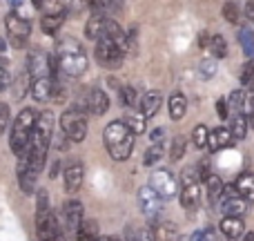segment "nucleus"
<instances>
[{
    "label": "nucleus",
    "mask_w": 254,
    "mask_h": 241,
    "mask_svg": "<svg viewBox=\"0 0 254 241\" xmlns=\"http://www.w3.org/2000/svg\"><path fill=\"white\" fill-rule=\"evenodd\" d=\"M252 80H254V61H248L241 70V83L246 85V87H250Z\"/></svg>",
    "instance_id": "ea45409f"
},
{
    "label": "nucleus",
    "mask_w": 254,
    "mask_h": 241,
    "mask_svg": "<svg viewBox=\"0 0 254 241\" xmlns=\"http://www.w3.org/2000/svg\"><path fill=\"white\" fill-rule=\"evenodd\" d=\"M36 112L31 107H25L20 114L16 116L11 125V136H9V148L16 157H20L27 148H29V141H31V134H34V127H36Z\"/></svg>",
    "instance_id": "7ed1b4c3"
},
{
    "label": "nucleus",
    "mask_w": 254,
    "mask_h": 241,
    "mask_svg": "<svg viewBox=\"0 0 254 241\" xmlns=\"http://www.w3.org/2000/svg\"><path fill=\"white\" fill-rule=\"evenodd\" d=\"M223 16L228 22H239V7L234 2H225L223 4Z\"/></svg>",
    "instance_id": "a19ab883"
},
{
    "label": "nucleus",
    "mask_w": 254,
    "mask_h": 241,
    "mask_svg": "<svg viewBox=\"0 0 254 241\" xmlns=\"http://www.w3.org/2000/svg\"><path fill=\"white\" fill-rule=\"evenodd\" d=\"M4 27H7V36H9V43L13 45L16 49H22L27 45V38L31 34V22L20 18L18 13L9 11L4 16Z\"/></svg>",
    "instance_id": "39448f33"
},
{
    "label": "nucleus",
    "mask_w": 254,
    "mask_h": 241,
    "mask_svg": "<svg viewBox=\"0 0 254 241\" xmlns=\"http://www.w3.org/2000/svg\"><path fill=\"white\" fill-rule=\"evenodd\" d=\"M149 188H152L161 199H172L176 192H179V181H176V176L172 174L170 170L158 167V170H154L152 176H149Z\"/></svg>",
    "instance_id": "0eeeda50"
},
{
    "label": "nucleus",
    "mask_w": 254,
    "mask_h": 241,
    "mask_svg": "<svg viewBox=\"0 0 254 241\" xmlns=\"http://www.w3.org/2000/svg\"><path fill=\"white\" fill-rule=\"evenodd\" d=\"M87 114L78 112L76 107H69V110L63 112L61 116V130L63 134L67 136V141L71 143H83L85 136H87Z\"/></svg>",
    "instance_id": "20e7f679"
},
{
    "label": "nucleus",
    "mask_w": 254,
    "mask_h": 241,
    "mask_svg": "<svg viewBox=\"0 0 254 241\" xmlns=\"http://www.w3.org/2000/svg\"><path fill=\"white\" fill-rule=\"evenodd\" d=\"M134 141H136V136L127 130V125L123 121H112L103 130V143H105V150L110 152V157L114 161H125V159L131 157Z\"/></svg>",
    "instance_id": "f03ea898"
},
{
    "label": "nucleus",
    "mask_w": 254,
    "mask_h": 241,
    "mask_svg": "<svg viewBox=\"0 0 254 241\" xmlns=\"http://www.w3.org/2000/svg\"><path fill=\"white\" fill-rule=\"evenodd\" d=\"M52 210V206H49V194L47 190L38 188V194H36V215H45V212Z\"/></svg>",
    "instance_id": "e433bc0d"
},
{
    "label": "nucleus",
    "mask_w": 254,
    "mask_h": 241,
    "mask_svg": "<svg viewBox=\"0 0 254 241\" xmlns=\"http://www.w3.org/2000/svg\"><path fill=\"white\" fill-rule=\"evenodd\" d=\"M63 176H65V188L67 192H78L80 185H83V179H85V170H83V163L80 161H69L63 170Z\"/></svg>",
    "instance_id": "ddd939ff"
},
{
    "label": "nucleus",
    "mask_w": 254,
    "mask_h": 241,
    "mask_svg": "<svg viewBox=\"0 0 254 241\" xmlns=\"http://www.w3.org/2000/svg\"><path fill=\"white\" fill-rule=\"evenodd\" d=\"M7 85V72H4V65L0 63V89Z\"/></svg>",
    "instance_id": "8fccbe9b"
},
{
    "label": "nucleus",
    "mask_w": 254,
    "mask_h": 241,
    "mask_svg": "<svg viewBox=\"0 0 254 241\" xmlns=\"http://www.w3.org/2000/svg\"><path fill=\"white\" fill-rule=\"evenodd\" d=\"M54 61L58 65V72L67 76H80L87 72V54H85L83 45L76 38H63L58 40L56 52H54Z\"/></svg>",
    "instance_id": "f257e3e1"
},
{
    "label": "nucleus",
    "mask_w": 254,
    "mask_h": 241,
    "mask_svg": "<svg viewBox=\"0 0 254 241\" xmlns=\"http://www.w3.org/2000/svg\"><path fill=\"white\" fill-rule=\"evenodd\" d=\"M129 241H152V233H147V230H143V233H134V237Z\"/></svg>",
    "instance_id": "de8ad7c7"
},
{
    "label": "nucleus",
    "mask_w": 254,
    "mask_h": 241,
    "mask_svg": "<svg viewBox=\"0 0 254 241\" xmlns=\"http://www.w3.org/2000/svg\"><path fill=\"white\" fill-rule=\"evenodd\" d=\"M196 43H198V47H207V45H210V36L207 34H201L196 38Z\"/></svg>",
    "instance_id": "09e8293b"
},
{
    "label": "nucleus",
    "mask_w": 254,
    "mask_h": 241,
    "mask_svg": "<svg viewBox=\"0 0 254 241\" xmlns=\"http://www.w3.org/2000/svg\"><path fill=\"white\" fill-rule=\"evenodd\" d=\"M185 148H188V139L185 136H174V141H172V148H170V159L172 161H179V159H183L185 154Z\"/></svg>",
    "instance_id": "7c9ffc66"
},
{
    "label": "nucleus",
    "mask_w": 254,
    "mask_h": 241,
    "mask_svg": "<svg viewBox=\"0 0 254 241\" xmlns=\"http://www.w3.org/2000/svg\"><path fill=\"white\" fill-rule=\"evenodd\" d=\"M85 101H87V112L94 116H103L110 110V96H107L103 89H92Z\"/></svg>",
    "instance_id": "4468645a"
},
{
    "label": "nucleus",
    "mask_w": 254,
    "mask_h": 241,
    "mask_svg": "<svg viewBox=\"0 0 254 241\" xmlns=\"http://www.w3.org/2000/svg\"><path fill=\"white\" fill-rule=\"evenodd\" d=\"M234 197H239V192H237V188H234V183H230V185H223V192H221V201H230V199H234Z\"/></svg>",
    "instance_id": "37998d69"
},
{
    "label": "nucleus",
    "mask_w": 254,
    "mask_h": 241,
    "mask_svg": "<svg viewBox=\"0 0 254 241\" xmlns=\"http://www.w3.org/2000/svg\"><path fill=\"white\" fill-rule=\"evenodd\" d=\"M230 107H232V114H243V107H246V94L243 89H234L228 98Z\"/></svg>",
    "instance_id": "473e14b6"
},
{
    "label": "nucleus",
    "mask_w": 254,
    "mask_h": 241,
    "mask_svg": "<svg viewBox=\"0 0 254 241\" xmlns=\"http://www.w3.org/2000/svg\"><path fill=\"white\" fill-rule=\"evenodd\" d=\"M198 201H201V188H198V183L183 185V188H181V206L183 208L192 210V208L198 206Z\"/></svg>",
    "instance_id": "4be33fe9"
},
{
    "label": "nucleus",
    "mask_w": 254,
    "mask_h": 241,
    "mask_svg": "<svg viewBox=\"0 0 254 241\" xmlns=\"http://www.w3.org/2000/svg\"><path fill=\"white\" fill-rule=\"evenodd\" d=\"M205 190H207V199H210V203L214 206V203L221 199V192H223V181H221L216 174H210V179L205 181Z\"/></svg>",
    "instance_id": "c85d7f7f"
},
{
    "label": "nucleus",
    "mask_w": 254,
    "mask_h": 241,
    "mask_svg": "<svg viewBox=\"0 0 254 241\" xmlns=\"http://www.w3.org/2000/svg\"><path fill=\"white\" fill-rule=\"evenodd\" d=\"M163 159V143H156V145H149L147 152H145L143 157V163L145 165H154V163H158Z\"/></svg>",
    "instance_id": "72a5a7b5"
},
{
    "label": "nucleus",
    "mask_w": 254,
    "mask_h": 241,
    "mask_svg": "<svg viewBox=\"0 0 254 241\" xmlns=\"http://www.w3.org/2000/svg\"><path fill=\"white\" fill-rule=\"evenodd\" d=\"M207 139H210V130H207L205 125H196L192 130V143H194V148H196V150L205 148Z\"/></svg>",
    "instance_id": "2f4dec72"
},
{
    "label": "nucleus",
    "mask_w": 254,
    "mask_h": 241,
    "mask_svg": "<svg viewBox=\"0 0 254 241\" xmlns=\"http://www.w3.org/2000/svg\"><path fill=\"white\" fill-rule=\"evenodd\" d=\"M248 125L254 127V114H248Z\"/></svg>",
    "instance_id": "5fc2aeb1"
},
{
    "label": "nucleus",
    "mask_w": 254,
    "mask_h": 241,
    "mask_svg": "<svg viewBox=\"0 0 254 241\" xmlns=\"http://www.w3.org/2000/svg\"><path fill=\"white\" fill-rule=\"evenodd\" d=\"M52 92H54V80H52V76H45V79H36V80H31V85H29L31 98H34V101H38V103H43V101H47V98H52Z\"/></svg>",
    "instance_id": "2eb2a0df"
},
{
    "label": "nucleus",
    "mask_w": 254,
    "mask_h": 241,
    "mask_svg": "<svg viewBox=\"0 0 254 241\" xmlns=\"http://www.w3.org/2000/svg\"><path fill=\"white\" fill-rule=\"evenodd\" d=\"M161 105H163V94L161 92H147L143 98H140L138 112L145 116V119H154L156 112L161 110Z\"/></svg>",
    "instance_id": "dca6fc26"
},
{
    "label": "nucleus",
    "mask_w": 254,
    "mask_h": 241,
    "mask_svg": "<svg viewBox=\"0 0 254 241\" xmlns=\"http://www.w3.org/2000/svg\"><path fill=\"white\" fill-rule=\"evenodd\" d=\"M221 210L225 212V217H239V219H241L248 212V201L241 197H234V199H230V201H225Z\"/></svg>",
    "instance_id": "393cba45"
},
{
    "label": "nucleus",
    "mask_w": 254,
    "mask_h": 241,
    "mask_svg": "<svg viewBox=\"0 0 254 241\" xmlns=\"http://www.w3.org/2000/svg\"><path fill=\"white\" fill-rule=\"evenodd\" d=\"M123 123L127 125V130H129L131 134H143L145 127H147V119H145L140 112H127Z\"/></svg>",
    "instance_id": "bb28decb"
},
{
    "label": "nucleus",
    "mask_w": 254,
    "mask_h": 241,
    "mask_svg": "<svg viewBox=\"0 0 254 241\" xmlns=\"http://www.w3.org/2000/svg\"><path fill=\"white\" fill-rule=\"evenodd\" d=\"M216 112H219L221 119H230V112H228V98H219V101H216Z\"/></svg>",
    "instance_id": "c03bdc74"
},
{
    "label": "nucleus",
    "mask_w": 254,
    "mask_h": 241,
    "mask_svg": "<svg viewBox=\"0 0 254 241\" xmlns=\"http://www.w3.org/2000/svg\"><path fill=\"white\" fill-rule=\"evenodd\" d=\"M105 241H123V239H119V237H110V239H105Z\"/></svg>",
    "instance_id": "4d7b16f0"
},
{
    "label": "nucleus",
    "mask_w": 254,
    "mask_h": 241,
    "mask_svg": "<svg viewBox=\"0 0 254 241\" xmlns=\"http://www.w3.org/2000/svg\"><path fill=\"white\" fill-rule=\"evenodd\" d=\"M138 206H140V212H143L145 217H149V219H154V217L161 212V206H163V199L158 197L156 192H154L149 185H143V188L138 190Z\"/></svg>",
    "instance_id": "9b49d317"
},
{
    "label": "nucleus",
    "mask_w": 254,
    "mask_h": 241,
    "mask_svg": "<svg viewBox=\"0 0 254 241\" xmlns=\"http://www.w3.org/2000/svg\"><path fill=\"white\" fill-rule=\"evenodd\" d=\"M27 74L31 80L52 76V56H47L43 49H31L27 56Z\"/></svg>",
    "instance_id": "1a4fd4ad"
},
{
    "label": "nucleus",
    "mask_w": 254,
    "mask_h": 241,
    "mask_svg": "<svg viewBox=\"0 0 254 241\" xmlns=\"http://www.w3.org/2000/svg\"><path fill=\"white\" fill-rule=\"evenodd\" d=\"M65 22V13H56V16H43L40 18V29L47 36H54Z\"/></svg>",
    "instance_id": "cd10ccee"
},
{
    "label": "nucleus",
    "mask_w": 254,
    "mask_h": 241,
    "mask_svg": "<svg viewBox=\"0 0 254 241\" xmlns=\"http://www.w3.org/2000/svg\"><path fill=\"white\" fill-rule=\"evenodd\" d=\"M210 52L214 54V61L216 58H225L228 56V43H225V38L221 34H214V36H210Z\"/></svg>",
    "instance_id": "c756f323"
},
{
    "label": "nucleus",
    "mask_w": 254,
    "mask_h": 241,
    "mask_svg": "<svg viewBox=\"0 0 254 241\" xmlns=\"http://www.w3.org/2000/svg\"><path fill=\"white\" fill-rule=\"evenodd\" d=\"M18 185H20V190L25 194H31L36 190V181H38V174H36L34 170L29 167V157H27V150L18 157Z\"/></svg>",
    "instance_id": "9d476101"
},
{
    "label": "nucleus",
    "mask_w": 254,
    "mask_h": 241,
    "mask_svg": "<svg viewBox=\"0 0 254 241\" xmlns=\"http://www.w3.org/2000/svg\"><path fill=\"white\" fill-rule=\"evenodd\" d=\"M246 13H248V18L254 22V2H248L246 4Z\"/></svg>",
    "instance_id": "3c124183"
},
{
    "label": "nucleus",
    "mask_w": 254,
    "mask_h": 241,
    "mask_svg": "<svg viewBox=\"0 0 254 241\" xmlns=\"http://www.w3.org/2000/svg\"><path fill=\"white\" fill-rule=\"evenodd\" d=\"M243 241H254V233H248L246 237H243Z\"/></svg>",
    "instance_id": "6e6d98bb"
},
{
    "label": "nucleus",
    "mask_w": 254,
    "mask_h": 241,
    "mask_svg": "<svg viewBox=\"0 0 254 241\" xmlns=\"http://www.w3.org/2000/svg\"><path fill=\"white\" fill-rule=\"evenodd\" d=\"M149 139H152V145L163 143V139H165V130H163V127H156V130H152V134H149Z\"/></svg>",
    "instance_id": "a18cd8bd"
},
{
    "label": "nucleus",
    "mask_w": 254,
    "mask_h": 241,
    "mask_svg": "<svg viewBox=\"0 0 254 241\" xmlns=\"http://www.w3.org/2000/svg\"><path fill=\"white\" fill-rule=\"evenodd\" d=\"M94 56H96L98 65L105 67V70H119L123 65V58H125V52L114 45L112 40L103 38L96 43V49H94Z\"/></svg>",
    "instance_id": "423d86ee"
},
{
    "label": "nucleus",
    "mask_w": 254,
    "mask_h": 241,
    "mask_svg": "<svg viewBox=\"0 0 254 241\" xmlns=\"http://www.w3.org/2000/svg\"><path fill=\"white\" fill-rule=\"evenodd\" d=\"M107 20H110V16H92L87 20V25H85V36H87L89 40H96L98 43V40L105 36Z\"/></svg>",
    "instance_id": "aec40b11"
},
{
    "label": "nucleus",
    "mask_w": 254,
    "mask_h": 241,
    "mask_svg": "<svg viewBox=\"0 0 254 241\" xmlns=\"http://www.w3.org/2000/svg\"><path fill=\"white\" fill-rule=\"evenodd\" d=\"M29 85H31V79H29V74H27V70H25V72H22V74L16 79V85H13V94L22 98V96L27 94V89H29Z\"/></svg>",
    "instance_id": "4c0bfd02"
},
{
    "label": "nucleus",
    "mask_w": 254,
    "mask_h": 241,
    "mask_svg": "<svg viewBox=\"0 0 254 241\" xmlns=\"http://www.w3.org/2000/svg\"><path fill=\"white\" fill-rule=\"evenodd\" d=\"M246 105H248V112H250V114H254V94L246 101Z\"/></svg>",
    "instance_id": "864d4df0"
},
{
    "label": "nucleus",
    "mask_w": 254,
    "mask_h": 241,
    "mask_svg": "<svg viewBox=\"0 0 254 241\" xmlns=\"http://www.w3.org/2000/svg\"><path fill=\"white\" fill-rule=\"evenodd\" d=\"M216 239V230L212 226H205V228L196 230V233L190 237V241H214Z\"/></svg>",
    "instance_id": "58836bf2"
},
{
    "label": "nucleus",
    "mask_w": 254,
    "mask_h": 241,
    "mask_svg": "<svg viewBox=\"0 0 254 241\" xmlns=\"http://www.w3.org/2000/svg\"><path fill=\"white\" fill-rule=\"evenodd\" d=\"M76 241H98V224L94 219H83L78 233H76Z\"/></svg>",
    "instance_id": "a878e982"
},
{
    "label": "nucleus",
    "mask_w": 254,
    "mask_h": 241,
    "mask_svg": "<svg viewBox=\"0 0 254 241\" xmlns=\"http://www.w3.org/2000/svg\"><path fill=\"white\" fill-rule=\"evenodd\" d=\"M7 123H9V105L7 103H0V134L4 132Z\"/></svg>",
    "instance_id": "79ce46f5"
},
{
    "label": "nucleus",
    "mask_w": 254,
    "mask_h": 241,
    "mask_svg": "<svg viewBox=\"0 0 254 241\" xmlns=\"http://www.w3.org/2000/svg\"><path fill=\"white\" fill-rule=\"evenodd\" d=\"M63 221H65V228L69 233H78L80 224H83V203L76 201V199L63 203Z\"/></svg>",
    "instance_id": "f8f14e48"
},
{
    "label": "nucleus",
    "mask_w": 254,
    "mask_h": 241,
    "mask_svg": "<svg viewBox=\"0 0 254 241\" xmlns=\"http://www.w3.org/2000/svg\"><path fill=\"white\" fill-rule=\"evenodd\" d=\"M36 237L38 241H58L63 237L61 224H58L56 215L52 210L45 215H36Z\"/></svg>",
    "instance_id": "6e6552de"
},
{
    "label": "nucleus",
    "mask_w": 254,
    "mask_h": 241,
    "mask_svg": "<svg viewBox=\"0 0 254 241\" xmlns=\"http://www.w3.org/2000/svg\"><path fill=\"white\" fill-rule=\"evenodd\" d=\"M176 237H179V230L172 221H161L152 230V241H176Z\"/></svg>",
    "instance_id": "412c9836"
},
{
    "label": "nucleus",
    "mask_w": 254,
    "mask_h": 241,
    "mask_svg": "<svg viewBox=\"0 0 254 241\" xmlns=\"http://www.w3.org/2000/svg\"><path fill=\"white\" fill-rule=\"evenodd\" d=\"M234 188H237L239 197L246 199L248 203H254V174L252 172H241L237 179V183H234Z\"/></svg>",
    "instance_id": "6ab92c4d"
},
{
    "label": "nucleus",
    "mask_w": 254,
    "mask_h": 241,
    "mask_svg": "<svg viewBox=\"0 0 254 241\" xmlns=\"http://www.w3.org/2000/svg\"><path fill=\"white\" fill-rule=\"evenodd\" d=\"M248 116L246 114H232V119H230V134L234 136V141H241L246 139L248 134Z\"/></svg>",
    "instance_id": "b1692460"
},
{
    "label": "nucleus",
    "mask_w": 254,
    "mask_h": 241,
    "mask_svg": "<svg viewBox=\"0 0 254 241\" xmlns=\"http://www.w3.org/2000/svg\"><path fill=\"white\" fill-rule=\"evenodd\" d=\"M214 74H216V61L214 58H205V61H201V65H198V76H201L203 80H210Z\"/></svg>",
    "instance_id": "c9c22d12"
},
{
    "label": "nucleus",
    "mask_w": 254,
    "mask_h": 241,
    "mask_svg": "<svg viewBox=\"0 0 254 241\" xmlns=\"http://www.w3.org/2000/svg\"><path fill=\"white\" fill-rule=\"evenodd\" d=\"M219 230L230 241H234L237 237H241V235H243L246 224H243V219H239V217H223V219H221V224H219Z\"/></svg>",
    "instance_id": "a211bd4d"
},
{
    "label": "nucleus",
    "mask_w": 254,
    "mask_h": 241,
    "mask_svg": "<svg viewBox=\"0 0 254 241\" xmlns=\"http://www.w3.org/2000/svg\"><path fill=\"white\" fill-rule=\"evenodd\" d=\"M234 143V136L230 134L228 127H214L210 132V139H207V145H210L212 152H219V150H225Z\"/></svg>",
    "instance_id": "f3484780"
},
{
    "label": "nucleus",
    "mask_w": 254,
    "mask_h": 241,
    "mask_svg": "<svg viewBox=\"0 0 254 241\" xmlns=\"http://www.w3.org/2000/svg\"><path fill=\"white\" fill-rule=\"evenodd\" d=\"M4 54H7V43H4V40H2V38H0V63H2Z\"/></svg>",
    "instance_id": "603ef678"
},
{
    "label": "nucleus",
    "mask_w": 254,
    "mask_h": 241,
    "mask_svg": "<svg viewBox=\"0 0 254 241\" xmlns=\"http://www.w3.org/2000/svg\"><path fill=\"white\" fill-rule=\"evenodd\" d=\"M185 112H188V98H185L181 92L172 94L170 96V116H172V121H181L185 116Z\"/></svg>",
    "instance_id": "5701e85b"
},
{
    "label": "nucleus",
    "mask_w": 254,
    "mask_h": 241,
    "mask_svg": "<svg viewBox=\"0 0 254 241\" xmlns=\"http://www.w3.org/2000/svg\"><path fill=\"white\" fill-rule=\"evenodd\" d=\"M119 98H121V103H123L125 107L136 105V89L131 87V85H121L119 87Z\"/></svg>",
    "instance_id": "f704fd0d"
},
{
    "label": "nucleus",
    "mask_w": 254,
    "mask_h": 241,
    "mask_svg": "<svg viewBox=\"0 0 254 241\" xmlns=\"http://www.w3.org/2000/svg\"><path fill=\"white\" fill-rule=\"evenodd\" d=\"M61 174V159H54L52 161V165H49V176H52V179H56V176Z\"/></svg>",
    "instance_id": "49530a36"
}]
</instances>
